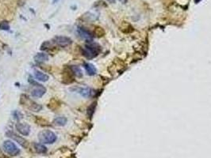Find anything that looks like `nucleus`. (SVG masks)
Returning a JSON list of instances; mask_svg holds the SVG:
<instances>
[{"label": "nucleus", "instance_id": "20e7f679", "mask_svg": "<svg viewBox=\"0 0 211 158\" xmlns=\"http://www.w3.org/2000/svg\"><path fill=\"white\" fill-rule=\"evenodd\" d=\"M3 147L4 151L10 157H16L21 152L16 144L10 140L5 141L3 144Z\"/></svg>", "mask_w": 211, "mask_h": 158}, {"label": "nucleus", "instance_id": "bb28decb", "mask_svg": "<svg viewBox=\"0 0 211 158\" xmlns=\"http://www.w3.org/2000/svg\"><path fill=\"white\" fill-rule=\"evenodd\" d=\"M58 1H59V0H53V3H56L57 2H58Z\"/></svg>", "mask_w": 211, "mask_h": 158}, {"label": "nucleus", "instance_id": "f8f14e48", "mask_svg": "<svg viewBox=\"0 0 211 158\" xmlns=\"http://www.w3.org/2000/svg\"><path fill=\"white\" fill-rule=\"evenodd\" d=\"M33 145V149H34L36 153H42V154H44V153H47L48 151L47 147L45 146H44L43 144L34 142Z\"/></svg>", "mask_w": 211, "mask_h": 158}, {"label": "nucleus", "instance_id": "a211bd4d", "mask_svg": "<svg viewBox=\"0 0 211 158\" xmlns=\"http://www.w3.org/2000/svg\"><path fill=\"white\" fill-rule=\"evenodd\" d=\"M72 73L74 74L75 77H77V78H81L83 76V72L81 70V69L78 66H69Z\"/></svg>", "mask_w": 211, "mask_h": 158}, {"label": "nucleus", "instance_id": "9d476101", "mask_svg": "<svg viewBox=\"0 0 211 158\" xmlns=\"http://www.w3.org/2000/svg\"><path fill=\"white\" fill-rule=\"evenodd\" d=\"M16 130L18 133H20L23 136H28L30 132V127L27 123H22V122H18L16 124Z\"/></svg>", "mask_w": 211, "mask_h": 158}, {"label": "nucleus", "instance_id": "ddd939ff", "mask_svg": "<svg viewBox=\"0 0 211 158\" xmlns=\"http://www.w3.org/2000/svg\"><path fill=\"white\" fill-rule=\"evenodd\" d=\"M83 66H84V68L86 70L87 75H90V76L95 75L96 74V72H97V70L95 67V66L93 64H91V63H83Z\"/></svg>", "mask_w": 211, "mask_h": 158}, {"label": "nucleus", "instance_id": "f3484780", "mask_svg": "<svg viewBox=\"0 0 211 158\" xmlns=\"http://www.w3.org/2000/svg\"><path fill=\"white\" fill-rule=\"evenodd\" d=\"M68 122V119L66 117L59 116L57 117L53 120V124L57 127H64L66 125V123Z\"/></svg>", "mask_w": 211, "mask_h": 158}, {"label": "nucleus", "instance_id": "9b49d317", "mask_svg": "<svg viewBox=\"0 0 211 158\" xmlns=\"http://www.w3.org/2000/svg\"><path fill=\"white\" fill-rule=\"evenodd\" d=\"M61 106V102L59 101V100H57V98H53L51 99V101L48 104V107L52 111H57L59 109V107Z\"/></svg>", "mask_w": 211, "mask_h": 158}, {"label": "nucleus", "instance_id": "a878e982", "mask_svg": "<svg viewBox=\"0 0 211 158\" xmlns=\"http://www.w3.org/2000/svg\"><path fill=\"white\" fill-rule=\"evenodd\" d=\"M119 1H120V2H121V3H125L126 2H127V0H119Z\"/></svg>", "mask_w": 211, "mask_h": 158}, {"label": "nucleus", "instance_id": "5701e85b", "mask_svg": "<svg viewBox=\"0 0 211 158\" xmlns=\"http://www.w3.org/2000/svg\"><path fill=\"white\" fill-rule=\"evenodd\" d=\"M51 47V43L49 41H45L42 44V47H41V50L44 51V50H47Z\"/></svg>", "mask_w": 211, "mask_h": 158}, {"label": "nucleus", "instance_id": "39448f33", "mask_svg": "<svg viewBox=\"0 0 211 158\" xmlns=\"http://www.w3.org/2000/svg\"><path fill=\"white\" fill-rule=\"evenodd\" d=\"M30 82L31 84L34 85V86H35V88H34V89L32 90V92H31V94H32L33 96L40 98V97H42V96L44 95L45 92H46V89H45V87L43 86V85H42L41 84L37 83L36 81H34L32 79V78H31V80L30 79Z\"/></svg>", "mask_w": 211, "mask_h": 158}, {"label": "nucleus", "instance_id": "0eeeda50", "mask_svg": "<svg viewBox=\"0 0 211 158\" xmlns=\"http://www.w3.org/2000/svg\"><path fill=\"white\" fill-rule=\"evenodd\" d=\"M53 42L55 44L59 46V47L65 48V47H68L70 44H71L72 40H71V38L67 37V36H58L54 37L53 40Z\"/></svg>", "mask_w": 211, "mask_h": 158}, {"label": "nucleus", "instance_id": "b1692460", "mask_svg": "<svg viewBox=\"0 0 211 158\" xmlns=\"http://www.w3.org/2000/svg\"><path fill=\"white\" fill-rule=\"evenodd\" d=\"M0 158H10L9 157L6 156V154H4V153L3 152V150L0 149Z\"/></svg>", "mask_w": 211, "mask_h": 158}, {"label": "nucleus", "instance_id": "412c9836", "mask_svg": "<svg viewBox=\"0 0 211 158\" xmlns=\"http://www.w3.org/2000/svg\"><path fill=\"white\" fill-rule=\"evenodd\" d=\"M0 29L6 30L8 31L10 29V24L8 21H3L0 22Z\"/></svg>", "mask_w": 211, "mask_h": 158}, {"label": "nucleus", "instance_id": "f257e3e1", "mask_svg": "<svg viewBox=\"0 0 211 158\" xmlns=\"http://www.w3.org/2000/svg\"><path fill=\"white\" fill-rule=\"evenodd\" d=\"M101 51V47L92 41L88 42V44L85 45V47L81 49V52L83 56L86 57L88 60H91L98 55Z\"/></svg>", "mask_w": 211, "mask_h": 158}, {"label": "nucleus", "instance_id": "4be33fe9", "mask_svg": "<svg viewBox=\"0 0 211 158\" xmlns=\"http://www.w3.org/2000/svg\"><path fill=\"white\" fill-rule=\"evenodd\" d=\"M13 116L15 117V119H17V120H21L22 118H23V115L21 112L20 111H15L14 112H13Z\"/></svg>", "mask_w": 211, "mask_h": 158}, {"label": "nucleus", "instance_id": "1a4fd4ad", "mask_svg": "<svg viewBox=\"0 0 211 158\" xmlns=\"http://www.w3.org/2000/svg\"><path fill=\"white\" fill-rule=\"evenodd\" d=\"M77 33L78 36H80L81 39L85 40L87 42L92 41L93 35L90 31L86 29L85 28H83V27H78Z\"/></svg>", "mask_w": 211, "mask_h": 158}, {"label": "nucleus", "instance_id": "2eb2a0df", "mask_svg": "<svg viewBox=\"0 0 211 158\" xmlns=\"http://www.w3.org/2000/svg\"><path fill=\"white\" fill-rule=\"evenodd\" d=\"M34 75H35L36 79H37L40 81H43V82L47 81L49 79L48 75H47L46 74L42 71H39V70H35L34 71Z\"/></svg>", "mask_w": 211, "mask_h": 158}, {"label": "nucleus", "instance_id": "aec40b11", "mask_svg": "<svg viewBox=\"0 0 211 158\" xmlns=\"http://www.w3.org/2000/svg\"><path fill=\"white\" fill-rule=\"evenodd\" d=\"M95 107H96V103H93V104H91V105L89 106V107L87 108V115L89 116L90 118L92 117L93 114L95 112Z\"/></svg>", "mask_w": 211, "mask_h": 158}, {"label": "nucleus", "instance_id": "6ab92c4d", "mask_svg": "<svg viewBox=\"0 0 211 158\" xmlns=\"http://www.w3.org/2000/svg\"><path fill=\"white\" fill-rule=\"evenodd\" d=\"M36 123L42 126V127H48V126H50V123L48 122L46 119L40 116L36 117Z\"/></svg>", "mask_w": 211, "mask_h": 158}, {"label": "nucleus", "instance_id": "7ed1b4c3", "mask_svg": "<svg viewBox=\"0 0 211 158\" xmlns=\"http://www.w3.org/2000/svg\"><path fill=\"white\" fill-rule=\"evenodd\" d=\"M38 139L42 144H53L57 139L56 134L49 130H44L38 134Z\"/></svg>", "mask_w": 211, "mask_h": 158}, {"label": "nucleus", "instance_id": "423d86ee", "mask_svg": "<svg viewBox=\"0 0 211 158\" xmlns=\"http://www.w3.org/2000/svg\"><path fill=\"white\" fill-rule=\"evenodd\" d=\"M75 77L74 74L72 73L70 67H66L64 71H63L62 75V82L66 85H68V84L73 83L75 81Z\"/></svg>", "mask_w": 211, "mask_h": 158}, {"label": "nucleus", "instance_id": "dca6fc26", "mask_svg": "<svg viewBox=\"0 0 211 158\" xmlns=\"http://www.w3.org/2000/svg\"><path fill=\"white\" fill-rule=\"evenodd\" d=\"M34 60L37 63H44L45 61L48 60V55L47 54L44 53V52H40V53L37 54L34 56Z\"/></svg>", "mask_w": 211, "mask_h": 158}, {"label": "nucleus", "instance_id": "f03ea898", "mask_svg": "<svg viewBox=\"0 0 211 158\" xmlns=\"http://www.w3.org/2000/svg\"><path fill=\"white\" fill-rule=\"evenodd\" d=\"M20 104L22 106H25L27 107L29 110L32 111H40L42 109V106L41 105H39L37 103H36L33 101H32L31 99L26 94H22L21 95L20 97Z\"/></svg>", "mask_w": 211, "mask_h": 158}, {"label": "nucleus", "instance_id": "393cba45", "mask_svg": "<svg viewBox=\"0 0 211 158\" xmlns=\"http://www.w3.org/2000/svg\"><path fill=\"white\" fill-rule=\"evenodd\" d=\"M107 1L110 3H115V1H116V0H107Z\"/></svg>", "mask_w": 211, "mask_h": 158}, {"label": "nucleus", "instance_id": "4468645a", "mask_svg": "<svg viewBox=\"0 0 211 158\" xmlns=\"http://www.w3.org/2000/svg\"><path fill=\"white\" fill-rule=\"evenodd\" d=\"M75 91L84 97H90L92 95V90L90 88H75Z\"/></svg>", "mask_w": 211, "mask_h": 158}, {"label": "nucleus", "instance_id": "6e6552de", "mask_svg": "<svg viewBox=\"0 0 211 158\" xmlns=\"http://www.w3.org/2000/svg\"><path fill=\"white\" fill-rule=\"evenodd\" d=\"M6 136L7 137H10L11 139L15 140V142H17L20 146H21L23 148H27L28 146H29V142H27L25 138H23L21 136H19L17 134H15V132L13 131H8L6 132Z\"/></svg>", "mask_w": 211, "mask_h": 158}, {"label": "nucleus", "instance_id": "cd10ccee", "mask_svg": "<svg viewBox=\"0 0 211 158\" xmlns=\"http://www.w3.org/2000/svg\"><path fill=\"white\" fill-rule=\"evenodd\" d=\"M200 1H201V0H195V2H196V3H199V2H200Z\"/></svg>", "mask_w": 211, "mask_h": 158}]
</instances>
